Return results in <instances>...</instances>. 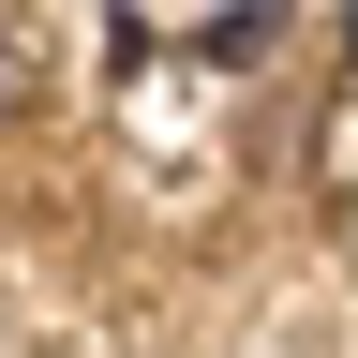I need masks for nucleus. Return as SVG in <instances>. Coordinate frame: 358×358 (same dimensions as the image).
Returning <instances> with one entry per match:
<instances>
[{
  "instance_id": "obj_1",
  "label": "nucleus",
  "mask_w": 358,
  "mask_h": 358,
  "mask_svg": "<svg viewBox=\"0 0 358 358\" xmlns=\"http://www.w3.org/2000/svg\"><path fill=\"white\" fill-rule=\"evenodd\" d=\"M30 105V45H0V120H15Z\"/></svg>"
}]
</instances>
